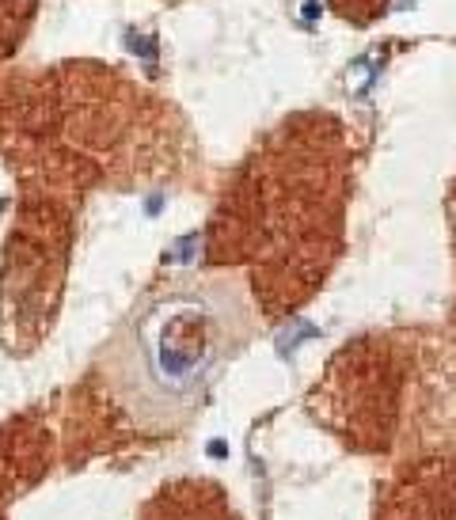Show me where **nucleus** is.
<instances>
[{
  "mask_svg": "<svg viewBox=\"0 0 456 520\" xmlns=\"http://www.w3.org/2000/svg\"><path fill=\"white\" fill-rule=\"evenodd\" d=\"M247 338V304L236 281H171L149 296L107 353L111 380L129 410L164 426L190 410L213 369Z\"/></svg>",
  "mask_w": 456,
  "mask_h": 520,
  "instance_id": "obj_1",
  "label": "nucleus"
},
{
  "mask_svg": "<svg viewBox=\"0 0 456 520\" xmlns=\"http://www.w3.org/2000/svg\"><path fill=\"white\" fill-rule=\"evenodd\" d=\"M308 338H320V327H316V323H308V319H297L293 327H285L282 335H278V353L289 357L293 349H297L300 342H308Z\"/></svg>",
  "mask_w": 456,
  "mask_h": 520,
  "instance_id": "obj_2",
  "label": "nucleus"
},
{
  "mask_svg": "<svg viewBox=\"0 0 456 520\" xmlns=\"http://www.w3.org/2000/svg\"><path fill=\"white\" fill-rule=\"evenodd\" d=\"M209 456H213V460H225V456H228V444H225V441H213V444H209Z\"/></svg>",
  "mask_w": 456,
  "mask_h": 520,
  "instance_id": "obj_3",
  "label": "nucleus"
},
{
  "mask_svg": "<svg viewBox=\"0 0 456 520\" xmlns=\"http://www.w3.org/2000/svg\"><path fill=\"white\" fill-rule=\"evenodd\" d=\"M304 15H308V19H316V15H320V4H316V0H308V4H304Z\"/></svg>",
  "mask_w": 456,
  "mask_h": 520,
  "instance_id": "obj_4",
  "label": "nucleus"
}]
</instances>
